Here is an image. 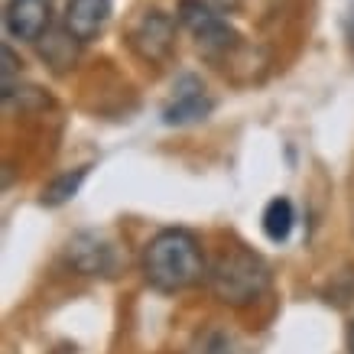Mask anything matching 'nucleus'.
I'll list each match as a JSON object with an SVG mask.
<instances>
[{"instance_id": "nucleus-10", "label": "nucleus", "mask_w": 354, "mask_h": 354, "mask_svg": "<svg viewBox=\"0 0 354 354\" xmlns=\"http://www.w3.org/2000/svg\"><path fill=\"white\" fill-rule=\"evenodd\" d=\"M292 221H296V212H292V202L290 198H273V202L263 208V234H267V241H273V244H283V241H290L292 234Z\"/></svg>"}, {"instance_id": "nucleus-3", "label": "nucleus", "mask_w": 354, "mask_h": 354, "mask_svg": "<svg viewBox=\"0 0 354 354\" xmlns=\"http://www.w3.org/2000/svg\"><path fill=\"white\" fill-rule=\"evenodd\" d=\"M179 20L195 39H198V49L205 55H225L231 49H237L241 36L231 23L221 17V10H215L208 0H183L179 3Z\"/></svg>"}, {"instance_id": "nucleus-14", "label": "nucleus", "mask_w": 354, "mask_h": 354, "mask_svg": "<svg viewBox=\"0 0 354 354\" xmlns=\"http://www.w3.org/2000/svg\"><path fill=\"white\" fill-rule=\"evenodd\" d=\"M348 354H354V325L348 328Z\"/></svg>"}, {"instance_id": "nucleus-9", "label": "nucleus", "mask_w": 354, "mask_h": 354, "mask_svg": "<svg viewBox=\"0 0 354 354\" xmlns=\"http://www.w3.org/2000/svg\"><path fill=\"white\" fill-rule=\"evenodd\" d=\"M39 43H43V46H39L43 59H46L49 65H55L59 72H62V68H68V65H75L82 39H78V36L68 30V26H62L59 32H46Z\"/></svg>"}, {"instance_id": "nucleus-13", "label": "nucleus", "mask_w": 354, "mask_h": 354, "mask_svg": "<svg viewBox=\"0 0 354 354\" xmlns=\"http://www.w3.org/2000/svg\"><path fill=\"white\" fill-rule=\"evenodd\" d=\"M215 10H221V13H234L237 7H241V0H208Z\"/></svg>"}, {"instance_id": "nucleus-12", "label": "nucleus", "mask_w": 354, "mask_h": 354, "mask_svg": "<svg viewBox=\"0 0 354 354\" xmlns=\"http://www.w3.org/2000/svg\"><path fill=\"white\" fill-rule=\"evenodd\" d=\"M17 55H13L10 46H3V101L13 95V75H17Z\"/></svg>"}, {"instance_id": "nucleus-11", "label": "nucleus", "mask_w": 354, "mask_h": 354, "mask_svg": "<svg viewBox=\"0 0 354 354\" xmlns=\"http://www.w3.org/2000/svg\"><path fill=\"white\" fill-rule=\"evenodd\" d=\"M85 176H88V166H78V169H68V172H62V176H55L53 183L43 189V195H39V205H43V208H62L65 202H72L78 195Z\"/></svg>"}, {"instance_id": "nucleus-5", "label": "nucleus", "mask_w": 354, "mask_h": 354, "mask_svg": "<svg viewBox=\"0 0 354 354\" xmlns=\"http://www.w3.org/2000/svg\"><path fill=\"white\" fill-rule=\"evenodd\" d=\"M65 254H68V263H72L78 273H85V277H111V273L118 270L114 244H111L104 234H97V231H78V234L68 241Z\"/></svg>"}, {"instance_id": "nucleus-1", "label": "nucleus", "mask_w": 354, "mask_h": 354, "mask_svg": "<svg viewBox=\"0 0 354 354\" xmlns=\"http://www.w3.org/2000/svg\"><path fill=\"white\" fill-rule=\"evenodd\" d=\"M143 277L156 292H183L208 279V260L198 237L166 227L143 250Z\"/></svg>"}, {"instance_id": "nucleus-4", "label": "nucleus", "mask_w": 354, "mask_h": 354, "mask_svg": "<svg viewBox=\"0 0 354 354\" xmlns=\"http://www.w3.org/2000/svg\"><path fill=\"white\" fill-rule=\"evenodd\" d=\"M127 43L143 62L150 65L166 62L172 55V46H176V20L162 10H147L130 26Z\"/></svg>"}, {"instance_id": "nucleus-7", "label": "nucleus", "mask_w": 354, "mask_h": 354, "mask_svg": "<svg viewBox=\"0 0 354 354\" xmlns=\"http://www.w3.org/2000/svg\"><path fill=\"white\" fill-rule=\"evenodd\" d=\"M183 91L176 95L169 108L162 111V124L166 127H185V124H198L212 114V97L205 95V88L195 82V78H183Z\"/></svg>"}, {"instance_id": "nucleus-6", "label": "nucleus", "mask_w": 354, "mask_h": 354, "mask_svg": "<svg viewBox=\"0 0 354 354\" xmlns=\"http://www.w3.org/2000/svg\"><path fill=\"white\" fill-rule=\"evenodd\" d=\"M55 0H10L3 10V26L20 43H39L53 26Z\"/></svg>"}, {"instance_id": "nucleus-8", "label": "nucleus", "mask_w": 354, "mask_h": 354, "mask_svg": "<svg viewBox=\"0 0 354 354\" xmlns=\"http://www.w3.org/2000/svg\"><path fill=\"white\" fill-rule=\"evenodd\" d=\"M111 17V0H68L65 10V26L75 32L82 43L95 39L104 30V23Z\"/></svg>"}, {"instance_id": "nucleus-2", "label": "nucleus", "mask_w": 354, "mask_h": 354, "mask_svg": "<svg viewBox=\"0 0 354 354\" xmlns=\"http://www.w3.org/2000/svg\"><path fill=\"white\" fill-rule=\"evenodd\" d=\"M270 279H273V273H270L267 260L241 244L221 250L215 263L208 267L212 292L225 306H234V309H244L250 302H257L270 290Z\"/></svg>"}]
</instances>
